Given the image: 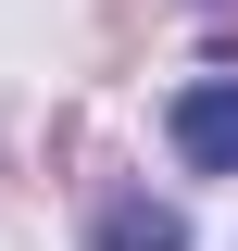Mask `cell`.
<instances>
[{"label":"cell","instance_id":"cell-2","mask_svg":"<svg viewBox=\"0 0 238 251\" xmlns=\"http://www.w3.org/2000/svg\"><path fill=\"white\" fill-rule=\"evenodd\" d=\"M88 251H188V214L176 201H113V214L88 226Z\"/></svg>","mask_w":238,"mask_h":251},{"label":"cell","instance_id":"cell-1","mask_svg":"<svg viewBox=\"0 0 238 251\" xmlns=\"http://www.w3.org/2000/svg\"><path fill=\"white\" fill-rule=\"evenodd\" d=\"M176 151L201 163V176H238V75H201V88H176Z\"/></svg>","mask_w":238,"mask_h":251}]
</instances>
